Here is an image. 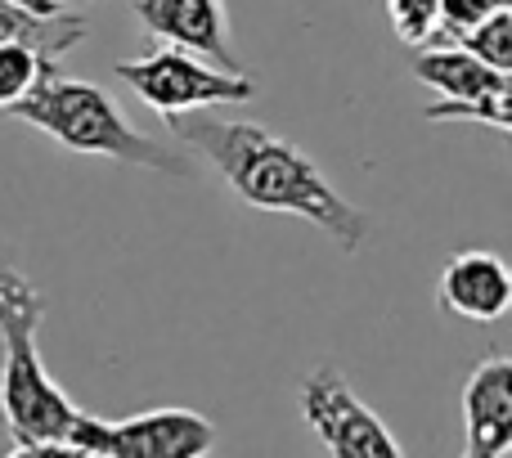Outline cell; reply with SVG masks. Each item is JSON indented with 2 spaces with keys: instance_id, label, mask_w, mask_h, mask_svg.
<instances>
[{
  "instance_id": "6da1fadb",
  "label": "cell",
  "mask_w": 512,
  "mask_h": 458,
  "mask_svg": "<svg viewBox=\"0 0 512 458\" xmlns=\"http://www.w3.org/2000/svg\"><path fill=\"white\" fill-rule=\"evenodd\" d=\"M167 126L198 158L212 162L225 185L256 212L301 216L315 229H324L342 252H360L364 247V238L373 229L369 216L337 194L333 180L319 171V162L310 153H301L297 144L274 135L270 126L221 122V117H207V108L171 117Z\"/></svg>"
},
{
  "instance_id": "7a4b0ae2",
  "label": "cell",
  "mask_w": 512,
  "mask_h": 458,
  "mask_svg": "<svg viewBox=\"0 0 512 458\" xmlns=\"http://www.w3.org/2000/svg\"><path fill=\"white\" fill-rule=\"evenodd\" d=\"M45 297L0 243V414L18 458H81L68 445L81 409L54 387L41 364Z\"/></svg>"
},
{
  "instance_id": "3957f363",
  "label": "cell",
  "mask_w": 512,
  "mask_h": 458,
  "mask_svg": "<svg viewBox=\"0 0 512 458\" xmlns=\"http://www.w3.org/2000/svg\"><path fill=\"white\" fill-rule=\"evenodd\" d=\"M9 113L18 122L45 131L54 144L86 158H113L122 167H144L162 171V176H189V158L171 144L153 140V135L135 131V122L113 104L104 86L81 77H63L54 63H45L41 77L27 86V95H18L9 104Z\"/></svg>"
},
{
  "instance_id": "277c9868",
  "label": "cell",
  "mask_w": 512,
  "mask_h": 458,
  "mask_svg": "<svg viewBox=\"0 0 512 458\" xmlns=\"http://www.w3.org/2000/svg\"><path fill=\"white\" fill-rule=\"evenodd\" d=\"M68 445L81 458H198L216 445V423L198 409H149L122 423H108L81 409Z\"/></svg>"
},
{
  "instance_id": "5b68a950",
  "label": "cell",
  "mask_w": 512,
  "mask_h": 458,
  "mask_svg": "<svg viewBox=\"0 0 512 458\" xmlns=\"http://www.w3.org/2000/svg\"><path fill=\"white\" fill-rule=\"evenodd\" d=\"M117 77L131 86V95H140L144 104H149L153 113H162L167 122L180 113L243 104V99L256 95V81L248 72L198 63V59H189V50H180V45L149 54V59L117 63Z\"/></svg>"
},
{
  "instance_id": "8992f818",
  "label": "cell",
  "mask_w": 512,
  "mask_h": 458,
  "mask_svg": "<svg viewBox=\"0 0 512 458\" xmlns=\"http://www.w3.org/2000/svg\"><path fill=\"white\" fill-rule=\"evenodd\" d=\"M423 50V45H418ZM414 77L445 95L441 104H427V122H486L490 131L508 135V99H512V72L490 68L463 45H441V50H423L414 59Z\"/></svg>"
},
{
  "instance_id": "52a82bcc",
  "label": "cell",
  "mask_w": 512,
  "mask_h": 458,
  "mask_svg": "<svg viewBox=\"0 0 512 458\" xmlns=\"http://www.w3.org/2000/svg\"><path fill=\"white\" fill-rule=\"evenodd\" d=\"M301 418L337 458H400V441L382 427V418L351 391L342 369L319 364L301 382Z\"/></svg>"
},
{
  "instance_id": "ba28073f",
  "label": "cell",
  "mask_w": 512,
  "mask_h": 458,
  "mask_svg": "<svg viewBox=\"0 0 512 458\" xmlns=\"http://www.w3.org/2000/svg\"><path fill=\"white\" fill-rule=\"evenodd\" d=\"M135 18L144 23V32L189 54H203L216 68L243 72V59L230 41V14L221 0H135Z\"/></svg>"
},
{
  "instance_id": "9c48e42d",
  "label": "cell",
  "mask_w": 512,
  "mask_h": 458,
  "mask_svg": "<svg viewBox=\"0 0 512 458\" xmlns=\"http://www.w3.org/2000/svg\"><path fill=\"white\" fill-rule=\"evenodd\" d=\"M512 450V360L486 355L463 387V454L504 458Z\"/></svg>"
},
{
  "instance_id": "30bf717a",
  "label": "cell",
  "mask_w": 512,
  "mask_h": 458,
  "mask_svg": "<svg viewBox=\"0 0 512 458\" xmlns=\"http://www.w3.org/2000/svg\"><path fill=\"white\" fill-rule=\"evenodd\" d=\"M436 297H441V306L450 315L472 319V324H495V319H504L512 301V274L504 256L472 247V252H459L445 261Z\"/></svg>"
},
{
  "instance_id": "8fae6325",
  "label": "cell",
  "mask_w": 512,
  "mask_h": 458,
  "mask_svg": "<svg viewBox=\"0 0 512 458\" xmlns=\"http://www.w3.org/2000/svg\"><path fill=\"white\" fill-rule=\"evenodd\" d=\"M463 50H472L477 59H486L490 68L512 72V5H499L495 14H486L477 27L459 36Z\"/></svg>"
},
{
  "instance_id": "7c38bea8",
  "label": "cell",
  "mask_w": 512,
  "mask_h": 458,
  "mask_svg": "<svg viewBox=\"0 0 512 458\" xmlns=\"http://www.w3.org/2000/svg\"><path fill=\"white\" fill-rule=\"evenodd\" d=\"M382 5L405 45H427L441 32V0H382Z\"/></svg>"
},
{
  "instance_id": "4fadbf2b",
  "label": "cell",
  "mask_w": 512,
  "mask_h": 458,
  "mask_svg": "<svg viewBox=\"0 0 512 458\" xmlns=\"http://www.w3.org/2000/svg\"><path fill=\"white\" fill-rule=\"evenodd\" d=\"M45 59L18 41H0V108H9L18 95H27L36 77H41Z\"/></svg>"
},
{
  "instance_id": "5bb4252c",
  "label": "cell",
  "mask_w": 512,
  "mask_h": 458,
  "mask_svg": "<svg viewBox=\"0 0 512 458\" xmlns=\"http://www.w3.org/2000/svg\"><path fill=\"white\" fill-rule=\"evenodd\" d=\"M508 0H441V32L459 41L468 27H477L486 14H495Z\"/></svg>"
},
{
  "instance_id": "9a60e30c",
  "label": "cell",
  "mask_w": 512,
  "mask_h": 458,
  "mask_svg": "<svg viewBox=\"0 0 512 458\" xmlns=\"http://www.w3.org/2000/svg\"><path fill=\"white\" fill-rule=\"evenodd\" d=\"M50 5H63V0H50Z\"/></svg>"
}]
</instances>
